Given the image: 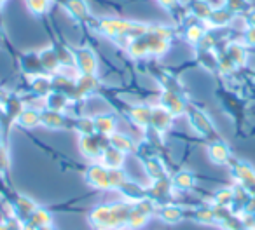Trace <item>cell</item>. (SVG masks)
I'll use <instances>...</instances> for the list:
<instances>
[{
    "instance_id": "obj_2",
    "label": "cell",
    "mask_w": 255,
    "mask_h": 230,
    "mask_svg": "<svg viewBox=\"0 0 255 230\" xmlns=\"http://www.w3.org/2000/svg\"><path fill=\"white\" fill-rule=\"evenodd\" d=\"M163 216L168 222H177V220L180 218V213H178L177 209H166V211L163 213Z\"/></svg>"
},
{
    "instance_id": "obj_3",
    "label": "cell",
    "mask_w": 255,
    "mask_h": 230,
    "mask_svg": "<svg viewBox=\"0 0 255 230\" xmlns=\"http://www.w3.org/2000/svg\"><path fill=\"white\" fill-rule=\"evenodd\" d=\"M40 230H53V229H49V227L46 225V227H40Z\"/></svg>"
},
{
    "instance_id": "obj_1",
    "label": "cell",
    "mask_w": 255,
    "mask_h": 230,
    "mask_svg": "<svg viewBox=\"0 0 255 230\" xmlns=\"http://www.w3.org/2000/svg\"><path fill=\"white\" fill-rule=\"evenodd\" d=\"M49 220H51L49 215L44 211L35 213V216H33V223H35V225H40V227H46L47 223H49Z\"/></svg>"
}]
</instances>
